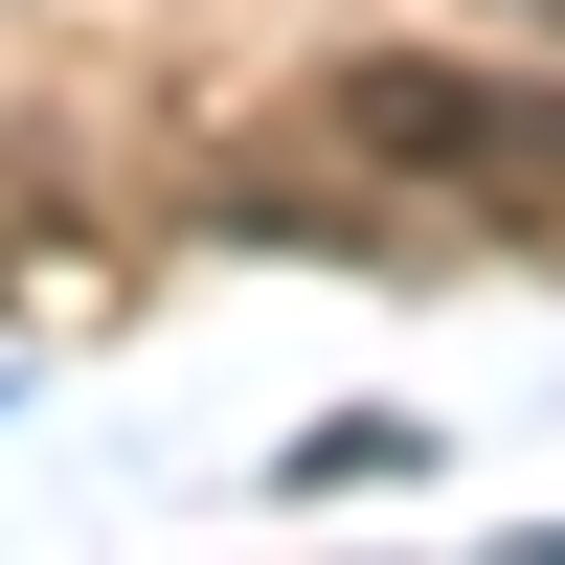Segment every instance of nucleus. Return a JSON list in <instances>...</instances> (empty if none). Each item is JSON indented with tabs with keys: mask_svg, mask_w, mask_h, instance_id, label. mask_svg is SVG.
<instances>
[{
	"mask_svg": "<svg viewBox=\"0 0 565 565\" xmlns=\"http://www.w3.org/2000/svg\"><path fill=\"white\" fill-rule=\"evenodd\" d=\"M340 136L385 159H452V181H565V90H476V68H362Z\"/></svg>",
	"mask_w": 565,
	"mask_h": 565,
	"instance_id": "f257e3e1",
	"label": "nucleus"
},
{
	"mask_svg": "<svg viewBox=\"0 0 565 565\" xmlns=\"http://www.w3.org/2000/svg\"><path fill=\"white\" fill-rule=\"evenodd\" d=\"M543 23H565V0H543Z\"/></svg>",
	"mask_w": 565,
	"mask_h": 565,
	"instance_id": "f03ea898",
	"label": "nucleus"
}]
</instances>
